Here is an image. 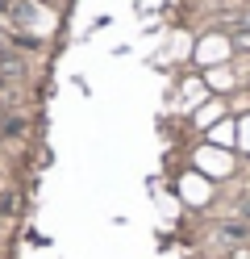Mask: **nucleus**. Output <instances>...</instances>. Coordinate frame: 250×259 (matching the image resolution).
Instances as JSON below:
<instances>
[{"label":"nucleus","mask_w":250,"mask_h":259,"mask_svg":"<svg viewBox=\"0 0 250 259\" xmlns=\"http://www.w3.org/2000/svg\"><path fill=\"white\" fill-rule=\"evenodd\" d=\"M233 42H238V51H250V25L238 29V38H233Z\"/></svg>","instance_id":"obj_1"}]
</instances>
